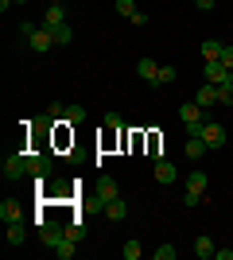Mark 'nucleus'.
<instances>
[{"mask_svg": "<svg viewBox=\"0 0 233 260\" xmlns=\"http://www.w3.org/2000/svg\"><path fill=\"white\" fill-rule=\"evenodd\" d=\"M23 175H31V155L12 152L8 159H4V179H23Z\"/></svg>", "mask_w": 233, "mask_h": 260, "instance_id": "f03ea898", "label": "nucleus"}, {"mask_svg": "<svg viewBox=\"0 0 233 260\" xmlns=\"http://www.w3.org/2000/svg\"><path fill=\"white\" fill-rule=\"evenodd\" d=\"M222 62H225V66H229V70H233V47H229V43L222 47Z\"/></svg>", "mask_w": 233, "mask_h": 260, "instance_id": "bb28decb", "label": "nucleus"}, {"mask_svg": "<svg viewBox=\"0 0 233 260\" xmlns=\"http://www.w3.org/2000/svg\"><path fill=\"white\" fill-rule=\"evenodd\" d=\"M183 152H187V155H190V163H194V159H202V155L210 152V144L202 140V136H190V140H187V148H183Z\"/></svg>", "mask_w": 233, "mask_h": 260, "instance_id": "f8f14e48", "label": "nucleus"}, {"mask_svg": "<svg viewBox=\"0 0 233 260\" xmlns=\"http://www.w3.org/2000/svg\"><path fill=\"white\" fill-rule=\"evenodd\" d=\"M136 74L144 78V82H152V86H159V62H152V58H140V62H136Z\"/></svg>", "mask_w": 233, "mask_h": 260, "instance_id": "0eeeda50", "label": "nucleus"}, {"mask_svg": "<svg viewBox=\"0 0 233 260\" xmlns=\"http://www.w3.org/2000/svg\"><path fill=\"white\" fill-rule=\"evenodd\" d=\"M206 183H210V179H206V171H190V179H187V198H183V202H187V206H198Z\"/></svg>", "mask_w": 233, "mask_h": 260, "instance_id": "7ed1b4c3", "label": "nucleus"}, {"mask_svg": "<svg viewBox=\"0 0 233 260\" xmlns=\"http://www.w3.org/2000/svg\"><path fill=\"white\" fill-rule=\"evenodd\" d=\"M16 4H27V0H16Z\"/></svg>", "mask_w": 233, "mask_h": 260, "instance_id": "2f4dec72", "label": "nucleus"}, {"mask_svg": "<svg viewBox=\"0 0 233 260\" xmlns=\"http://www.w3.org/2000/svg\"><path fill=\"white\" fill-rule=\"evenodd\" d=\"M97 198H101V206H105V202H113V198H121V190H117V179H113V175H101Z\"/></svg>", "mask_w": 233, "mask_h": 260, "instance_id": "423d86ee", "label": "nucleus"}, {"mask_svg": "<svg viewBox=\"0 0 233 260\" xmlns=\"http://www.w3.org/2000/svg\"><path fill=\"white\" fill-rule=\"evenodd\" d=\"M179 171H175V163H167V159H155V183H175Z\"/></svg>", "mask_w": 233, "mask_h": 260, "instance_id": "6e6552de", "label": "nucleus"}, {"mask_svg": "<svg viewBox=\"0 0 233 260\" xmlns=\"http://www.w3.org/2000/svg\"><path fill=\"white\" fill-rule=\"evenodd\" d=\"M179 120H183V124H187V132L190 136H198L202 132V124H206V109L198 105V101H187V105H179Z\"/></svg>", "mask_w": 233, "mask_h": 260, "instance_id": "f257e3e1", "label": "nucleus"}, {"mask_svg": "<svg viewBox=\"0 0 233 260\" xmlns=\"http://www.w3.org/2000/svg\"><path fill=\"white\" fill-rule=\"evenodd\" d=\"M105 217H109V221H124V217H128L124 198H113V202H105Z\"/></svg>", "mask_w": 233, "mask_h": 260, "instance_id": "4468645a", "label": "nucleus"}, {"mask_svg": "<svg viewBox=\"0 0 233 260\" xmlns=\"http://www.w3.org/2000/svg\"><path fill=\"white\" fill-rule=\"evenodd\" d=\"M222 47L225 43H218V39H202V58H206V62H222Z\"/></svg>", "mask_w": 233, "mask_h": 260, "instance_id": "9b49d317", "label": "nucleus"}, {"mask_svg": "<svg viewBox=\"0 0 233 260\" xmlns=\"http://www.w3.org/2000/svg\"><path fill=\"white\" fill-rule=\"evenodd\" d=\"M206 82L210 86H225V82H233V70L225 62H206Z\"/></svg>", "mask_w": 233, "mask_h": 260, "instance_id": "39448f33", "label": "nucleus"}, {"mask_svg": "<svg viewBox=\"0 0 233 260\" xmlns=\"http://www.w3.org/2000/svg\"><path fill=\"white\" fill-rule=\"evenodd\" d=\"M194 4H198V12H210L214 4H218V0H194Z\"/></svg>", "mask_w": 233, "mask_h": 260, "instance_id": "c85d7f7f", "label": "nucleus"}, {"mask_svg": "<svg viewBox=\"0 0 233 260\" xmlns=\"http://www.w3.org/2000/svg\"><path fill=\"white\" fill-rule=\"evenodd\" d=\"M214 260H233V249H218V252H214Z\"/></svg>", "mask_w": 233, "mask_h": 260, "instance_id": "cd10ccee", "label": "nucleus"}, {"mask_svg": "<svg viewBox=\"0 0 233 260\" xmlns=\"http://www.w3.org/2000/svg\"><path fill=\"white\" fill-rule=\"evenodd\" d=\"M8 4H16V0H0V12H8Z\"/></svg>", "mask_w": 233, "mask_h": 260, "instance_id": "c756f323", "label": "nucleus"}, {"mask_svg": "<svg viewBox=\"0 0 233 260\" xmlns=\"http://www.w3.org/2000/svg\"><path fill=\"white\" fill-rule=\"evenodd\" d=\"M58 120H62V124H82V120H86V105H66Z\"/></svg>", "mask_w": 233, "mask_h": 260, "instance_id": "dca6fc26", "label": "nucleus"}, {"mask_svg": "<svg viewBox=\"0 0 233 260\" xmlns=\"http://www.w3.org/2000/svg\"><path fill=\"white\" fill-rule=\"evenodd\" d=\"M0 221H4V225H12V221H23L20 202H8V198H4V202H0Z\"/></svg>", "mask_w": 233, "mask_h": 260, "instance_id": "1a4fd4ad", "label": "nucleus"}, {"mask_svg": "<svg viewBox=\"0 0 233 260\" xmlns=\"http://www.w3.org/2000/svg\"><path fill=\"white\" fill-rule=\"evenodd\" d=\"M74 245H78V241L70 237V233H62V237H58L51 249H55V256H58V260H70V256H74Z\"/></svg>", "mask_w": 233, "mask_h": 260, "instance_id": "9d476101", "label": "nucleus"}, {"mask_svg": "<svg viewBox=\"0 0 233 260\" xmlns=\"http://www.w3.org/2000/svg\"><path fill=\"white\" fill-rule=\"evenodd\" d=\"M101 124H105L109 132H117V128H121V117H117V113H105V120H101Z\"/></svg>", "mask_w": 233, "mask_h": 260, "instance_id": "a878e982", "label": "nucleus"}, {"mask_svg": "<svg viewBox=\"0 0 233 260\" xmlns=\"http://www.w3.org/2000/svg\"><path fill=\"white\" fill-rule=\"evenodd\" d=\"M175 78H179V70H175V66H159V86L175 82Z\"/></svg>", "mask_w": 233, "mask_h": 260, "instance_id": "393cba45", "label": "nucleus"}, {"mask_svg": "<svg viewBox=\"0 0 233 260\" xmlns=\"http://www.w3.org/2000/svg\"><path fill=\"white\" fill-rule=\"evenodd\" d=\"M31 175H35V179H43V175H51V159H47L43 152H31Z\"/></svg>", "mask_w": 233, "mask_h": 260, "instance_id": "f3484780", "label": "nucleus"}, {"mask_svg": "<svg viewBox=\"0 0 233 260\" xmlns=\"http://www.w3.org/2000/svg\"><path fill=\"white\" fill-rule=\"evenodd\" d=\"M27 241V229H23V221H12L8 225V245H23Z\"/></svg>", "mask_w": 233, "mask_h": 260, "instance_id": "6ab92c4d", "label": "nucleus"}, {"mask_svg": "<svg viewBox=\"0 0 233 260\" xmlns=\"http://www.w3.org/2000/svg\"><path fill=\"white\" fill-rule=\"evenodd\" d=\"M113 8H117V16H124V20H132L136 12H140V8H136V0H113Z\"/></svg>", "mask_w": 233, "mask_h": 260, "instance_id": "aec40b11", "label": "nucleus"}, {"mask_svg": "<svg viewBox=\"0 0 233 260\" xmlns=\"http://www.w3.org/2000/svg\"><path fill=\"white\" fill-rule=\"evenodd\" d=\"M152 256H155V260H175V256H179V249H175V245H159Z\"/></svg>", "mask_w": 233, "mask_h": 260, "instance_id": "5701e85b", "label": "nucleus"}, {"mask_svg": "<svg viewBox=\"0 0 233 260\" xmlns=\"http://www.w3.org/2000/svg\"><path fill=\"white\" fill-rule=\"evenodd\" d=\"M218 101H222V105H233V82L218 86Z\"/></svg>", "mask_w": 233, "mask_h": 260, "instance_id": "b1692460", "label": "nucleus"}, {"mask_svg": "<svg viewBox=\"0 0 233 260\" xmlns=\"http://www.w3.org/2000/svg\"><path fill=\"white\" fill-rule=\"evenodd\" d=\"M140 252H144V249H140V241L132 237V241H124V249H121V256H124V260H136V256H140Z\"/></svg>", "mask_w": 233, "mask_h": 260, "instance_id": "4be33fe9", "label": "nucleus"}, {"mask_svg": "<svg viewBox=\"0 0 233 260\" xmlns=\"http://www.w3.org/2000/svg\"><path fill=\"white\" fill-rule=\"evenodd\" d=\"M51 4H66V0H51Z\"/></svg>", "mask_w": 233, "mask_h": 260, "instance_id": "7c9ffc66", "label": "nucleus"}, {"mask_svg": "<svg viewBox=\"0 0 233 260\" xmlns=\"http://www.w3.org/2000/svg\"><path fill=\"white\" fill-rule=\"evenodd\" d=\"M198 136L210 144V148H222V144H225V124H218V120H206Z\"/></svg>", "mask_w": 233, "mask_h": 260, "instance_id": "20e7f679", "label": "nucleus"}, {"mask_svg": "<svg viewBox=\"0 0 233 260\" xmlns=\"http://www.w3.org/2000/svg\"><path fill=\"white\" fill-rule=\"evenodd\" d=\"M194 101H198L202 109L218 105V86H210V82H206V86H198V93H194Z\"/></svg>", "mask_w": 233, "mask_h": 260, "instance_id": "ddd939ff", "label": "nucleus"}, {"mask_svg": "<svg viewBox=\"0 0 233 260\" xmlns=\"http://www.w3.org/2000/svg\"><path fill=\"white\" fill-rule=\"evenodd\" d=\"M51 35H55V47H66L70 39H74V31H70V23H58V27H55Z\"/></svg>", "mask_w": 233, "mask_h": 260, "instance_id": "412c9836", "label": "nucleus"}, {"mask_svg": "<svg viewBox=\"0 0 233 260\" xmlns=\"http://www.w3.org/2000/svg\"><path fill=\"white\" fill-rule=\"evenodd\" d=\"M58 23H66V12H62V4H51V8H47V16H43V27H51V31H55Z\"/></svg>", "mask_w": 233, "mask_h": 260, "instance_id": "2eb2a0df", "label": "nucleus"}, {"mask_svg": "<svg viewBox=\"0 0 233 260\" xmlns=\"http://www.w3.org/2000/svg\"><path fill=\"white\" fill-rule=\"evenodd\" d=\"M214 252H218V245H214L210 237H198V241H194V256H202V260H214Z\"/></svg>", "mask_w": 233, "mask_h": 260, "instance_id": "a211bd4d", "label": "nucleus"}]
</instances>
